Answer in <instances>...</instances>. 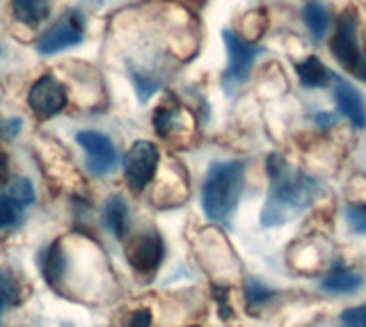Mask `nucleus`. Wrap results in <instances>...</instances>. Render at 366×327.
Returning <instances> with one entry per match:
<instances>
[{"label":"nucleus","mask_w":366,"mask_h":327,"mask_svg":"<svg viewBox=\"0 0 366 327\" xmlns=\"http://www.w3.org/2000/svg\"><path fill=\"white\" fill-rule=\"evenodd\" d=\"M78 144L83 146V151L87 154V165L89 170L103 176L108 174L114 163H117V151H114V144L106 138L103 133L97 131H80L76 135Z\"/></svg>","instance_id":"nucleus-7"},{"label":"nucleus","mask_w":366,"mask_h":327,"mask_svg":"<svg viewBox=\"0 0 366 327\" xmlns=\"http://www.w3.org/2000/svg\"><path fill=\"white\" fill-rule=\"evenodd\" d=\"M7 178V158L0 154V183H5Z\"/></svg>","instance_id":"nucleus-24"},{"label":"nucleus","mask_w":366,"mask_h":327,"mask_svg":"<svg viewBox=\"0 0 366 327\" xmlns=\"http://www.w3.org/2000/svg\"><path fill=\"white\" fill-rule=\"evenodd\" d=\"M158 149L156 144L147 142V140H140L135 142L129 151H126V158H124V174H126V181H129L131 190L135 193H140L144 190L149 183H152V178L158 170Z\"/></svg>","instance_id":"nucleus-4"},{"label":"nucleus","mask_w":366,"mask_h":327,"mask_svg":"<svg viewBox=\"0 0 366 327\" xmlns=\"http://www.w3.org/2000/svg\"><path fill=\"white\" fill-rule=\"evenodd\" d=\"M39 266H41V273L49 284H53V286L60 284L66 273V254H64L62 243H53L49 250H44L41 258H39Z\"/></svg>","instance_id":"nucleus-11"},{"label":"nucleus","mask_w":366,"mask_h":327,"mask_svg":"<svg viewBox=\"0 0 366 327\" xmlns=\"http://www.w3.org/2000/svg\"><path fill=\"white\" fill-rule=\"evenodd\" d=\"M266 170L270 176V190L261 213V224L263 227H282L307 211V206L320 193V186L312 176L293 170L277 154L268 156Z\"/></svg>","instance_id":"nucleus-1"},{"label":"nucleus","mask_w":366,"mask_h":327,"mask_svg":"<svg viewBox=\"0 0 366 327\" xmlns=\"http://www.w3.org/2000/svg\"><path fill=\"white\" fill-rule=\"evenodd\" d=\"M53 0H11L14 16L28 26H39L51 14Z\"/></svg>","instance_id":"nucleus-12"},{"label":"nucleus","mask_w":366,"mask_h":327,"mask_svg":"<svg viewBox=\"0 0 366 327\" xmlns=\"http://www.w3.org/2000/svg\"><path fill=\"white\" fill-rule=\"evenodd\" d=\"M149 325H152V313L147 309L135 311L129 318V323H126V327H149Z\"/></svg>","instance_id":"nucleus-23"},{"label":"nucleus","mask_w":366,"mask_h":327,"mask_svg":"<svg viewBox=\"0 0 366 327\" xmlns=\"http://www.w3.org/2000/svg\"><path fill=\"white\" fill-rule=\"evenodd\" d=\"M297 78L305 87H323L332 81V71L318 58H307L297 64Z\"/></svg>","instance_id":"nucleus-15"},{"label":"nucleus","mask_w":366,"mask_h":327,"mask_svg":"<svg viewBox=\"0 0 366 327\" xmlns=\"http://www.w3.org/2000/svg\"><path fill=\"white\" fill-rule=\"evenodd\" d=\"M28 104L37 117H41V119L55 117L57 112H62L66 106V87L51 74L41 76L30 89Z\"/></svg>","instance_id":"nucleus-6"},{"label":"nucleus","mask_w":366,"mask_h":327,"mask_svg":"<svg viewBox=\"0 0 366 327\" xmlns=\"http://www.w3.org/2000/svg\"><path fill=\"white\" fill-rule=\"evenodd\" d=\"M305 24L307 28L312 30V35L314 37H323L327 28H330V12H327V7L323 3H316V0H312V3H307L305 5Z\"/></svg>","instance_id":"nucleus-16"},{"label":"nucleus","mask_w":366,"mask_h":327,"mask_svg":"<svg viewBox=\"0 0 366 327\" xmlns=\"http://www.w3.org/2000/svg\"><path fill=\"white\" fill-rule=\"evenodd\" d=\"M163 241L158 233H144L129 247V261L137 273H154L163 261Z\"/></svg>","instance_id":"nucleus-9"},{"label":"nucleus","mask_w":366,"mask_h":327,"mask_svg":"<svg viewBox=\"0 0 366 327\" xmlns=\"http://www.w3.org/2000/svg\"><path fill=\"white\" fill-rule=\"evenodd\" d=\"M339 327H366V304L350 307V309L343 311Z\"/></svg>","instance_id":"nucleus-21"},{"label":"nucleus","mask_w":366,"mask_h":327,"mask_svg":"<svg viewBox=\"0 0 366 327\" xmlns=\"http://www.w3.org/2000/svg\"><path fill=\"white\" fill-rule=\"evenodd\" d=\"M222 39L229 51V66L224 71L222 83H224V87H236L238 83H243L249 76V69H252V64H254L259 51L254 46H249L245 39H240L232 30H224Z\"/></svg>","instance_id":"nucleus-5"},{"label":"nucleus","mask_w":366,"mask_h":327,"mask_svg":"<svg viewBox=\"0 0 366 327\" xmlns=\"http://www.w3.org/2000/svg\"><path fill=\"white\" fill-rule=\"evenodd\" d=\"M335 99L339 110L350 119L352 126L364 129L366 126V108H364V99L360 96V92L355 89L350 83L339 81L337 89H335Z\"/></svg>","instance_id":"nucleus-10"},{"label":"nucleus","mask_w":366,"mask_h":327,"mask_svg":"<svg viewBox=\"0 0 366 327\" xmlns=\"http://www.w3.org/2000/svg\"><path fill=\"white\" fill-rule=\"evenodd\" d=\"M245 165L217 163L213 165L202 188V206L206 216L215 222H224L234 213L240 193H243Z\"/></svg>","instance_id":"nucleus-2"},{"label":"nucleus","mask_w":366,"mask_h":327,"mask_svg":"<svg viewBox=\"0 0 366 327\" xmlns=\"http://www.w3.org/2000/svg\"><path fill=\"white\" fill-rule=\"evenodd\" d=\"M274 296V293L268 288V286H263V284H259V281H247V286H245V298H247V304L252 309H259V307H263L270 298Z\"/></svg>","instance_id":"nucleus-19"},{"label":"nucleus","mask_w":366,"mask_h":327,"mask_svg":"<svg viewBox=\"0 0 366 327\" xmlns=\"http://www.w3.org/2000/svg\"><path fill=\"white\" fill-rule=\"evenodd\" d=\"M0 296H5V300L9 302H19V288L14 284V279H11L9 273H0Z\"/></svg>","instance_id":"nucleus-22"},{"label":"nucleus","mask_w":366,"mask_h":327,"mask_svg":"<svg viewBox=\"0 0 366 327\" xmlns=\"http://www.w3.org/2000/svg\"><path fill=\"white\" fill-rule=\"evenodd\" d=\"M330 49L343 69L366 81V51L360 46V19L355 9H346L339 16L337 30L330 39Z\"/></svg>","instance_id":"nucleus-3"},{"label":"nucleus","mask_w":366,"mask_h":327,"mask_svg":"<svg viewBox=\"0 0 366 327\" xmlns=\"http://www.w3.org/2000/svg\"><path fill=\"white\" fill-rule=\"evenodd\" d=\"M0 313H3V296H0Z\"/></svg>","instance_id":"nucleus-25"},{"label":"nucleus","mask_w":366,"mask_h":327,"mask_svg":"<svg viewBox=\"0 0 366 327\" xmlns=\"http://www.w3.org/2000/svg\"><path fill=\"white\" fill-rule=\"evenodd\" d=\"M103 220H106L108 229L117 236V238H124L126 231H129V206L124 204L122 197H110L106 208H103Z\"/></svg>","instance_id":"nucleus-13"},{"label":"nucleus","mask_w":366,"mask_h":327,"mask_svg":"<svg viewBox=\"0 0 366 327\" xmlns=\"http://www.w3.org/2000/svg\"><path fill=\"white\" fill-rule=\"evenodd\" d=\"M9 197L16 201L19 208H26L34 201V188L28 178H14L9 186Z\"/></svg>","instance_id":"nucleus-18"},{"label":"nucleus","mask_w":366,"mask_h":327,"mask_svg":"<svg viewBox=\"0 0 366 327\" xmlns=\"http://www.w3.org/2000/svg\"><path fill=\"white\" fill-rule=\"evenodd\" d=\"M362 206H364V211H366V204H362Z\"/></svg>","instance_id":"nucleus-26"},{"label":"nucleus","mask_w":366,"mask_h":327,"mask_svg":"<svg viewBox=\"0 0 366 327\" xmlns=\"http://www.w3.org/2000/svg\"><path fill=\"white\" fill-rule=\"evenodd\" d=\"M154 124H156V133L160 138H172L177 133V129H181V110L177 106H160L154 115Z\"/></svg>","instance_id":"nucleus-17"},{"label":"nucleus","mask_w":366,"mask_h":327,"mask_svg":"<svg viewBox=\"0 0 366 327\" xmlns=\"http://www.w3.org/2000/svg\"><path fill=\"white\" fill-rule=\"evenodd\" d=\"M362 275L352 273V270H332L323 279H320V288L330 293H352L362 286Z\"/></svg>","instance_id":"nucleus-14"},{"label":"nucleus","mask_w":366,"mask_h":327,"mask_svg":"<svg viewBox=\"0 0 366 327\" xmlns=\"http://www.w3.org/2000/svg\"><path fill=\"white\" fill-rule=\"evenodd\" d=\"M83 41V26H80V19L76 14H69L62 21L46 32V35L39 39L37 49L44 55H51V53H60L64 49H71L76 44Z\"/></svg>","instance_id":"nucleus-8"},{"label":"nucleus","mask_w":366,"mask_h":327,"mask_svg":"<svg viewBox=\"0 0 366 327\" xmlns=\"http://www.w3.org/2000/svg\"><path fill=\"white\" fill-rule=\"evenodd\" d=\"M19 204L9 195H0V229H9L19 220Z\"/></svg>","instance_id":"nucleus-20"}]
</instances>
